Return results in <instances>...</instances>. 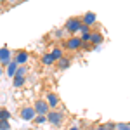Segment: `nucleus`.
<instances>
[{
	"label": "nucleus",
	"instance_id": "bb28decb",
	"mask_svg": "<svg viewBox=\"0 0 130 130\" xmlns=\"http://www.w3.org/2000/svg\"><path fill=\"white\" fill-rule=\"evenodd\" d=\"M5 2H7V0H0V4H5Z\"/></svg>",
	"mask_w": 130,
	"mask_h": 130
},
{
	"label": "nucleus",
	"instance_id": "1a4fd4ad",
	"mask_svg": "<svg viewBox=\"0 0 130 130\" xmlns=\"http://www.w3.org/2000/svg\"><path fill=\"white\" fill-rule=\"evenodd\" d=\"M102 40H104V37H102L101 31H90V43L94 45V49H97L102 43Z\"/></svg>",
	"mask_w": 130,
	"mask_h": 130
},
{
	"label": "nucleus",
	"instance_id": "f03ea898",
	"mask_svg": "<svg viewBox=\"0 0 130 130\" xmlns=\"http://www.w3.org/2000/svg\"><path fill=\"white\" fill-rule=\"evenodd\" d=\"M82 24H83L82 18H70V19L66 21V24H64V30L68 31V33H71V35H75V33H78Z\"/></svg>",
	"mask_w": 130,
	"mask_h": 130
},
{
	"label": "nucleus",
	"instance_id": "b1692460",
	"mask_svg": "<svg viewBox=\"0 0 130 130\" xmlns=\"http://www.w3.org/2000/svg\"><path fill=\"white\" fill-rule=\"evenodd\" d=\"M95 130H106V128H104V125H99V127H95Z\"/></svg>",
	"mask_w": 130,
	"mask_h": 130
},
{
	"label": "nucleus",
	"instance_id": "6e6552de",
	"mask_svg": "<svg viewBox=\"0 0 130 130\" xmlns=\"http://www.w3.org/2000/svg\"><path fill=\"white\" fill-rule=\"evenodd\" d=\"M10 61H12V52L7 47H2L0 49V66H7Z\"/></svg>",
	"mask_w": 130,
	"mask_h": 130
},
{
	"label": "nucleus",
	"instance_id": "423d86ee",
	"mask_svg": "<svg viewBox=\"0 0 130 130\" xmlns=\"http://www.w3.org/2000/svg\"><path fill=\"white\" fill-rule=\"evenodd\" d=\"M12 61H14L18 66H26V62L30 61V54H28L26 50H19V52H16V54L12 56Z\"/></svg>",
	"mask_w": 130,
	"mask_h": 130
},
{
	"label": "nucleus",
	"instance_id": "4468645a",
	"mask_svg": "<svg viewBox=\"0 0 130 130\" xmlns=\"http://www.w3.org/2000/svg\"><path fill=\"white\" fill-rule=\"evenodd\" d=\"M16 70H18V64H16L14 61H10L9 64H7V75H9L10 78H14V75H16Z\"/></svg>",
	"mask_w": 130,
	"mask_h": 130
},
{
	"label": "nucleus",
	"instance_id": "f3484780",
	"mask_svg": "<svg viewBox=\"0 0 130 130\" xmlns=\"http://www.w3.org/2000/svg\"><path fill=\"white\" fill-rule=\"evenodd\" d=\"M26 73H28V66H18V70H16V75H14V76L26 78Z\"/></svg>",
	"mask_w": 130,
	"mask_h": 130
},
{
	"label": "nucleus",
	"instance_id": "ddd939ff",
	"mask_svg": "<svg viewBox=\"0 0 130 130\" xmlns=\"http://www.w3.org/2000/svg\"><path fill=\"white\" fill-rule=\"evenodd\" d=\"M50 56H52V59L57 62V61L64 56V52H62V49H61V47H54V49L50 50Z\"/></svg>",
	"mask_w": 130,
	"mask_h": 130
},
{
	"label": "nucleus",
	"instance_id": "a211bd4d",
	"mask_svg": "<svg viewBox=\"0 0 130 130\" xmlns=\"http://www.w3.org/2000/svg\"><path fill=\"white\" fill-rule=\"evenodd\" d=\"M31 123H35V125H43V123H47V116H43V115H37Z\"/></svg>",
	"mask_w": 130,
	"mask_h": 130
},
{
	"label": "nucleus",
	"instance_id": "f257e3e1",
	"mask_svg": "<svg viewBox=\"0 0 130 130\" xmlns=\"http://www.w3.org/2000/svg\"><path fill=\"white\" fill-rule=\"evenodd\" d=\"M47 123L54 125V127H61L64 123V113L61 109H50L47 113Z\"/></svg>",
	"mask_w": 130,
	"mask_h": 130
},
{
	"label": "nucleus",
	"instance_id": "cd10ccee",
	"mask_svg": "<svg viewBox=\"0 0 130 130\" xmlns=\"http://www.w3.org/2000/svg\"><path fill=\"white\" fill-rule=\"evenodd\" d=\"M0 76H2V66H0Z\"/></svg>",
	"mask_w": 130,
	"mask_h": 130
},
{
	"label": "nucleus",
	"instance_id": "412c9836",
	"mask_svg": "<svg viewBox=\"0 0 130 130\" xmlns=\"http://www.w3.org/2000/svg\"><path fill=\"white\" fill-rule=\"evenodd\" d=\"M0 130H10V123L9 121H0Z\"/></svg>",
	"mask_w": 130,
	"mask_h": 130
},
{
	"label": "nucleus",
	"instance_id": "7ed1b4c3",
	"mask_svg": "<svg viewBox=\"0 0 130 130\" xmlns=\"http://www.w3.org/2000/svg\"><path fill=\"white\" fill-rule=\"evenodd\" d=\"M43 101L47 102V106H49L50 109H59V97H57V94H54V92H45V97Z\"/></svg>",
	"mask_w": 130,
	"mask_h": 130
},
{
	"label": "nucleus",
	"instance_id": "f8f14e48",
	"mask_svg": "<svg viewBox=\"0 0 130 130\" xmlns=\"http://www.w3.org/2000/svg\"><path fill=\"white\" fill-rule=\"evenodd\" d=\"M42 64H43V66H54V64H56V61L52 59V56H50V52H45V54H43V56H42Z\"/></svg>",
	"mask_w": 130,
	"mask_h": 130
},
{
	"label": "nucleus",
	"instance_id": "9b49d317",
	"mask_svg": "<svg viewBox=\"0 0 130 130\" xmlns=\"http://www.w3.org/2000/svg\"><path fill=\"white\" fill-rule=\"evenodd\" d=\"M56 64H57L56 68H59V70H68V68L71 66V59H70V57H66V56H62Z\"/></svg>",
	"mask_w": 130,
	"mask_h": 130
},
{
	"label": "nucleus",
	"instance_id": "0eeeda50",
	"mask_svg": "<svg viewBox=\"0 0 130 130\" xmlns=\"http://www.w3.org/2000/svg\"><path fill=\"white\" fill-rule=\"evenodd\" d=\"M19 116L24 121H33V118L37 116V113H35V109H33V106H23V108L19 109Z\"/></svg>",
	"mask_w": 130,
	"mask_h": 130
},
{
	"label": "nucleus",
	"instance_id": "4be33fe9",
	"mask_svg": "<svg viewBox=\"0 0 130 130\" xmlns=\"http://www.w3.org/2000/svg\"><path fill=\"white\" fill-rule=\"evenodd\" d=\"M115 127H116V125H115L113 121H109V123H104V128H106V130H115Z\"/></svg>",
	"mask_w": 130,
	"mask_h": 130
},
{
	"label": "nucleus",
	"instance_id": "c85d7f7f",
	"mask_svg": "<svg viewBox=\"0 0 130 130\" xmlns=\"http://www.w3.org/2000/svg\"><path fill=\"white\" fill-rule=\"evenodd\" d=\"M18 2H24V0H18Z\"/></svg>",
	"mask_w": 130,
	"mask_h": 130
},
{
	"label": "nucleus",
	"instance_id": "2eb2a0df",
	"mask_svg": "<svg viewBox=\"0 0 130 130\" xmlns=\"http://www.w3.org/2000/svg\"><path fill=\"white\" fill-rule=\"evenodd\" d=\"M10 120V111L7 108H0V121H9Z\"/></svg>",
	"mask_w": 130,
	"mask_h": 130
},
{
	"label": "nucleus",
	"instance_id": "39448f33",
	"mask_svg": "<svg viewBox=\"0 0 130 130\" xmlns=\"http://www.w3.org/2000/svg\"><path fill=\"white\" fill-rule=\"evenodd\" d=\"M33 109H35L37 115H43V116H47V113L50 111V108L47 106V102H45L43 99H37L35 102H33Z\"/></svg>",
	"mask_w": 130,
	"mask_h": 130
},
{
	"label": "nucleus",
	"instance_id": "aec40b11",
	"mask_svg": "<svg viewBox=\"0 0 130 130\" xmlns=\"http://www.w3.org/2000/svg\"><path fill=\"white\" fill-rule=\"evenodd\" d=\"M78 31H80L82 35H85V33H90V26H87V24H82Z\"/></svg>",
	"mask_w": 130,
	"mask_h": 130
},
{
	"label": "nucleus",
	"instance_id": "dca6fc26",
	"mask_svg": "<svg viewBox=\"0 0 130 130\" xmlns=\"http://www.w3.org/2000/svg\"><path fill=\"white\" fill-rule=\"evenodd\" d=\"M24 83H26V78H21V76H14V80H12V85H14L16 89L24 87Z\"/></svg>",
	"mask_w": 130,
	"mask_h": 130
},
{
	"label": "nucleus",
	"instance_id": "393cba45",
	"mask_svg": "<svg viewBox=\"0 0 130 130\" xmlns=\"http://www.w3.org/2000/svg\"><path fill=\"white\" fill-rule=\"evenodd\" d=\"M7 2H9L10 5H14V4H18V0H7Z\"/></svg>",
	"mask_w": 130,
	"mask_h": 130
},
{
	"label": "nucleus",
	"instance_id": "6ab92c4d",
	"mask_svg": "<svg viewBox=\"0 0 130 130\" xmlns=\"http://www.w3.org/2000/svg\"><path fill=\"white\" fill-rule=\"evenodd\" d=\"M115 130H130V125H127V123H116Z\"/></svg>",
	"mask_w": 130,
	"mask_h": 130
},
{
	"label": "nucleus",
	"instance_id": "5701e85b",
	"mask_svg": "<svg viewBox=\"0 0 130 130\" xmlns=\"http://www.w3.org/2000/svg\"><path fill=\"white\" fill-rule=\"evenodd\" d=\"M68 130H80V127H76V125H73V127H70Z\"/></svg>",
	"mask_w": 130,
	"mask_h": 130
},
{
	"label": "nucleus",
	"instance_id": "20e7f679",
	"mask_svg": "<svg viewBox=\"0 0 130 130\" xmlns=\"http://www.w3.org/2000/svg\"><path fill=\"white\" fill-rule=\"evenodd\" d=\"M64 47L68 50H78L83 47V43H82L80 37H75V35H71L70 38H66V42H64Z\"/></svg>",
	"mask_w": 130,
	"mask_h": 130
},
{
	"label": "nucleus",
	"instance_id": "a878e982",
	"mask_svg": "<svg viewBox=\"0 0 130 130\" xmlns=\"http://www.w3.org/2000/svg\"><path fill=\"white\" fill-rule=\"evenodd\" d=\"M85 130H95V128H94V127H89V128H85Z\"/></svg>",
	"mask_w": 130,
	"mask_h": 130
},
{
	"label": "nucleus",
	"instance_id": "9d476101",
	"mask_svg": "<svg viewBox=\"0 0 130 130\" xmlns=\"http://www.w3.org/2000/svg\"><path fill=\"white\" fill-rule=\"evenodd\" d=\"M95 21H97V16H95L94 12H87V14L82 18V23H83V24H87V26H94V24H95Z\"/></svg>",
	"mask_w": 130,
	"mask_h": 130
}]
</instances>
